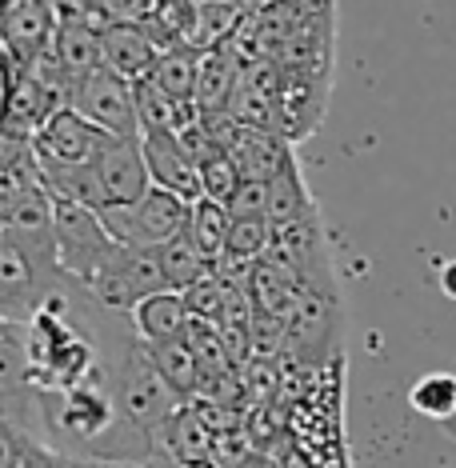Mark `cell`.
<instances>
[{
	"label": "cell",
	"mask_w": 456,
	"mask_h": 468,
	"mask_svg": "<svg viewBox=\"0 0 456 468\" xmlns=\"http://www.w3.org/2000/svg\"><path fill=\"white\" fill-rule=\"evenodd\" d=\"M69 276L60 272L57 244L48 232L0 229V321L28 324L48 296L65 289Z\"/></svg>",
	"instance_id": "1"
},
{
	"label": "cell",
	"mask_w": 456,
	"mask_h": 468,
	"mask_svg": "<svg viewBox=\"0 0 456 468\" xmlns=\"http://www.w3.org/2000/svg\"><path fill=\"white\" fill-rule=\"evenodd\" d=\"M112 392L124 424L153 444H161L164 424L185 409V400L164 385V377L153 365V353H148V345L136 333L124 336L121 345V360L112 368Z\"/></svg>",
	"instance_id": "2"
},
{
	"label": "cell",
	"mask_w": 456,
	"mask_h": 468,
	"mask_svg": "<svg viewBox=\"0 0 456 468\" xmlns=\"http://www.w3.org/2000/svg\"><path fill=\"white\" fill-rule=\"evenodd\" d=\"M0 420L45 444V397L33 380L28 328L8 321H0Z\"/></svg>",
	"instance_id": "3"
},
{
	"label": "cell",
	"mask_w": 456,
	"mask_h": 468,
	"mask_svg": "<svg viewBox=\"0 0 456 468\" xmlns=\"http://www.w3.org/2000/svg\"><path fill=\"white\" fill-rule=\"evenodd\" d=\"M84 292H89L101 308H109V313H129L133 316V308L144 304L148 296L168 292V281H164V269H161V252L116 244L112 257L101 264V272L84 284Z\"/></svg>",
	"instance_id": "4"
},
{
	"label": "cell",
	"mask_w": 456,
	"mask_h": 468,
	"mask_svg": "<svg viewBox=\"0 0 456 468\" xmlns=\"http://www.w3.org/2000/svg\"><path fill=\"white\" fill-rule=\"evenodd\" d=\"M52 244H57V261L60 272L72 284H89L101 272V264L112 257L116 240L109 237V229L101 225L97 208L72 205V200L52 197Z\"/></svg>",
	"instance_id": "5"
},
{
	"label": "cell",
	"mask_w": 456,
	"mask_h": 468,
	"mask_svg": "<svg viewBox=\"0 0 456 468\" xmlns=\"http://www.w3.org/2000/svg\"><path fill=\"white\" fill-rule=\"evenodd\" d=\"M188 200H180L164 188H148L141 200L133 205H116L101 208V225L109 229V237L116 244L129 249H161V244L176 240L188 229Z\"/></svg>",
	"instance_id": "6"
},
{
	"label": "cell",
	"mask_w": 456,
	"mask_h": 468,
	"mask_svg": "<svg viewBox=\"0 0 456 468\" xmlns=\"http://www.w3.org/2000/svg\"><path fill=\"white\" fill-rule=\"evenodd\" d=\"M89 124H97L112 141H141V116H136V84L112 77V72H92L72 89V104Z\"/></svg>",
	"instance_id": "7"
},
{
	"label": "cell",
	"mask_w": 456,
	"mask_h": 468,
	"mask_svg": "<svg viewBox=\"0 0 456 468\" xmlns=\"http://www.w3.org/2000/svg\"><path fill=\"white\" fill-rule=\"evenodd\" d=\"M112 136H104L97 124H89L77 109H60L52 121L33 136V153L40 168H77L101 156V148Z\"/></svg>",
	"instance_id": "8"
},
{
	"label": "cell",
	"mask_w": 456,
	"mask_h": 468,
	"mask_svg": "<svg viewBox=\"0 0 456 468\" xmlns=\"http://www.w3.org/2000/svg\"><path fill=\"white\" fill-rule=\"evenodd\" d=\"M212 129H217V124H212ZM217 136L245 180H277L284 168L296 165L289 136H281V133L252 129V124H232V129H217Z\"/></svg>",
	"instance_id": "9"
},
{
	"label": "cell",
	"mask_w": 456,
	"mask_h": 468,
	"mask_svg": "<svg viewBox=\"0 0 456 468\" xmlns=\"http://www.w3.org/2000/svg\"><path fill=\"white\" fill-rule=\"evenodd\" d=\"M60 16L52 13L45 0H20V5L0 20V45H5L8 60H13V72L33 69L45 52H52V40H57Z\"/></svg>",
	"instance_id": "10"
},
{
	"label": "cell",
	"mask_w": 456,
	"mask_h": 468,
	"mask_svg": "<svg viewBox=\"0 0 456 468\" xmlns=\"http://www.w3.org/2000/svg\"><path fill=\"white\" fill-rule=\"evenodd\" d=\"M153 188L144 165V148L141 141H109L97 156V193H101V208H116V205H133Z\"/></svg>",
	"instance_id": "11"
},
{
	"label": "cell",
	"mask_w": 456,
	"mask_h": 468,
	"mask_svg": "<svg viewBox=\"0 0 456 468\" xmlns=\"http://www.w3.org/2000/svg\"><path fill=\"white\" fill-rule=\"evenodd\" d=\"M141 148H144V165H148V176H153V188H164V193L188 200V205H196V200L205 197V188H200V168L188 161L176 133H148V136H141Z\"/></svg>",
	"instance_id": "12"
},
{
	"label": "cell",
	"mask_w": 456,
	"mask_h": 468,
	"mask_svg": "<svg viewBox=\"0 0 456 468\" xmlns=\"http://www.w3.org/2000/svg\"><path fill=\"white\" fill-rule=\"evenodd\" d=\"M156 60H161V48L144 25H104V72L141 84L153 77Z\"/></svg>",
	"instance_id": "13"
},
{
	"label": "cell",
	"mask_w": 456,
	"mask_h": 468,
	"mask_svg": "<svg viewBox=\"0 0 456 468\" xmlns=\"http://www.w3.org/2000/svg\"><path fill=\"white\" fill-rule=\"evenodd\" d=\"M52 57L57 65L69 72L72 84H80L84 77L104 69V25L97 16H77V20H60L57 40H52Z\"/></svg>",
	"instance_id": "14"
},
{
	"label": "cell",
	"mask_w": 456,
	"mask_h": 468,
	"mask_svg": "<svg viewBox=\"0 0 456 468\" xmlns=\"http://www.w3.org/2000/svg\"><path fill=\"white\" fill-rule=\"evenodd\" d=\"M133 333L144 340L148 348L156 345H173V340H188V328H193V308H188V296L185 292H156L148 296L144 304L133 308Z\"/></svg>",
	"instance_id": "15"
},
{
	"label": "cell",
	"mask_w": 456,
	"mask_h": 468,
	"mask_svg": "<svg viewBox=\"0 0 456 468\" xmlns=\"http://www.w3.org/2000/svg\"><path fill=\"white\" fill-rule=\"evenodd\" d=\"M161 444H164L168 456H173L180 468H196V464H205L208 456L217 452V436H212V424L200 420L196 409H180L176 417L164 424Z\"/></svg>",
	"instance_id": "16"
},
{
	"label": "cell",
	"mask_w": 456,
	"mask_h": 468,
	"mask_svg": "<svg viewBox=\"0 0 456 468\" xmlns=\"http://www.w3.org/2000/svg\"><path fill=\"white\" fill-rule=\"evenodd\" d=\"M161 269H164V281L173 292H193L196 284L212 281V272H217V264H212L205 252L193 244V237H188V229L180 232L176 240L161 244Z\"/></svg>",
	"instance_id": "17"
},
{
	"label": "cell",
	"mask_w": 456,
	"mask_h": 468,
	"mask_svg": "<svg viewBox=\"0 0 456 468\" xmlns=\"http://www.w3.org/2000/svg\"><path fill=\"white\" fill-rule=\"evenodd\" d=\"M148 353H153V365L164 377V385L173 388L180 400L196 397L200 385H205V368H200V356L193 353V345H188V340L156 345V348H148Z\"/></svg>",
	"instance_id": "18"
},
{
	"label": "cell",
	"mask_w": 456,
	"mask_h": 468,
	"mask_svg": "<svg viewBox=\"0 0 456 468\" xmlns=\"http://www.w3.org/2000/svg\"><path fill=\"white\" fill-rule=\"evenodd\" d=\"M200 60H205V52H196V48L161 52V60H156V69H153V77H148V80H153L164 97H173L180 104H193V109H196Z\"/></svg>",
	"instance_id": "19"
},
{
	"label": "cell",
	"mask_w": 456,
	"mask_h": 468,
	"mask_svg": "<svg viewBox=\"0 0 456 468\" xmlns=\"http://www.w3.org/2000/svg\"><path fill=\"white\" fill-rule=\"evenodd\" d=\"M228 232H232V212L225 205L200 197L196 205L188 208V237H193V244L217 264V269L228 252Z\"/></svg>",
	"instance_id": "20"
},
{
	"label": "cell",
	"mask_w": 456,
	"mask_h": 468,
	"mask_svg": "<svg viewBox=\"0 0 456 468\" xmlns=\"http://www.w3.org/2000/svg\"><path fill=\"white\" fill-rule=\"evenodd\" d=\"M269 193H272V200H269V220H272V229L292 225V220L313 217V212H316L313 197H309V188H304L301 165L284 168L277 180H269Z\"/></svg>",
	"instance_id": "21"
},
{
	"label": "cell",
	"mask_w": 456,
	"mask_h": 468,
	"mask_svg": "<svg viewBox=\"0 0 456 468\" xmlns=\"http://www.w3.org/2000/svg\"><path fill=\"white\" fill-rule=\"evenodd\" d=\"M408 400H412V409H417L420 417L449 420L456 412V377L452 372H429V377H420L417 385H412Z\"/></svg>",
	"instance_id": "22"
},
{
	"label": "cell",
	"mask_w": 456,
	"mask_h": 468,
	"mask_svg": "<svg viewBox=\"0 0 456 468\" xmlns=\"http://www.w3.org/2000/svg\"><path fill=\"white\" fill-rule=\"evenodd\" d=\"M277 240L269 217H232V232H228V252L232 261H260L269 252V244Z\"/></svg>",
	"instance_id": "23"
},
{
	"label": "cell",
	"mask_w": 456,
	"mask_h": 468,
	"mask_svg": "<svg viewBox=\"0 0 456 468\" xmlns=\"http://www.w3.org/2000/svg\"><path fill=\"white\" fill-rule=\"evenodd\" d=\"M240 168L232 165V156L228 153H217L208 165H200V188H205V200H217V205H225L228 208V200L237 197V188H240Z\"/></svg>",
	"instance_id": "24"
},
{
	"label": "cell",
	"mask_w": 456,
	"mask_h": 468,
	"mask_svg": "<svg viewBox=\"0 0 456 468\" xmlns=\"http://www.w3.org/2000/svg\"><path fill=\"white\" fill-rule=\"evenodd\" d=\"M45 452L48 449L40 441H33L28 432L13 429L8 420H0V468H37Z\"/></svg>",
	"instance_id": "25"
},
{
	"label": "cell",
	"mask_w": 456,
	"mask_h": 468,
	"mask_svg": "<svg viewBox=\"0 0 456 468\" xmlns=\"http://www.w3.org/2000/svg\"><path fill=\"white\" fill-rule=\"evenodd\" d=\"M269 180H240L237 197L228 200V212L232 217H269Z\"/></svg>",
	"instance_id": "26"
},
{
	"label": "cell",
	"mask_w": 456,
	"mask_h": 468,
	"mask_svg": "<svg viewBox=\"0 0 456 468\" xmlns=\"http://www.w3.org/2000/svg\"><path fill=\"white\" fill-rule=\"evenodd\" d=\"M45 5L57 13L60 20H77V16H89V0H45Z\"/></svg>",
	"instance_id": "27"
},
{
	"label": "cell",
	"mask_w": 456,
	"mask_h": 468,
	"mask_svg": "<svg viewBox=\"0 0 456 468\" xmlns=\"http://www.w3.org/2000/svg\"><path fill=\"white\" fill-rule=\"evenodd\" d=\"M8 92H13V65L0 60V129H5V112H8Z\"/></svg>",
	"instance_id": "28"
},
{
	"label": "cell",
	"mask_w": 456,
	"mask_h": 468,
	"mask_svg": "<svg viewBox=\"0 0 456 468\" xmlns=\"http://www.w3.org/2000/svg\"><path fill=\"white\" fill-rule=\"evenodd\" d=\"M440 289H444V296H452L456 301V261H449L440 269Z\"/></svg>",
	"instance_id": "29"
},
{
	"label": "cell",
	"mask_w": 456,
	"mask_h": 468,
	"mask_svg": "<svg viewBox=\"0 0 456 468\" xmlns=\"http://www.w3.org/2000/svg\"><path fill=\"white\" fill-rule=\"evenodd\" d=\"M16 5H20V0H0V20H5L8 13H13V8H16Z\"/></svg>",
	"instance_id": "30"
},
{
	"label": "cell",
	"mask_w": 456,
	"mask_h": 468,
	"mask_svg": "<svg viewBox=\"0 0 456 468\" xmlns=\"http://www.w3.org/2000/svg\"><path fill=\"white\" fill-rule=\"evenodd\" d=\"M252 8H264V5H281V0H249Z\"/></svg>",
	"instance_id": "31"
},
{
	"label": "cell",
	"mask_w": 456,
	"mask_h": 468,
	"mask_svg": "<svg viewBox=\"0 0 456 468\" xmlns=\"http://www.w3.org/2000/svg\"><path fill=\"white\" fill-rule=\"evenodd\" d=\"M156 5H173V0H156Z\"/></svg>",
	"instance_id": "32"
}]
</instances>
